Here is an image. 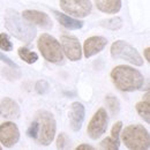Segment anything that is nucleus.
Masks as SVG:
<instances>
[{
	"instance_id": "f257e3e1",
	"label": "nucleus",
	"mask_w": 150,
	"mask_h": 150,
	"mask_svg": "<svg viewBox=\"0 0 150 150\" xmlns=\"http://www.w3.org/2000/svg\"><path fill=\"white\" fill-rule=\"evenodd\" d=\"M111 79L119 90L127 93L141 89L144 83L143 75L137 69L127 65L115 66L111 72Z\"/></svg>"
},
{
	"instance_id": "f03ea898",
	"label": "nucleus",
	"mask_w": 150,
	"mask_h": 150,
	"mask_svg": "<svg viewBox=\"0 0 150 150\" xmlns=\"http://www.w3.org/2000/svg\"><path fill=\"white\" fill-rule=\"evenodd\" d=\"M5 25L9 34L23 43H31L36 37V28L22 18L19 13L14 9H7L5 14Z\"/></svg>"
},
{
	"instance_id": "7ed1b4c3",
	"label": "nucleus",
	"mask_w": 150,
	"mask_h": 150,
	"mask_svg": "<svg viewBox=\"0 0 150 150\" xmlns=\"http://www.w3.org/2000/svg\"><path fill=\"white\" fill-rule=\"evenodd\" d=\"M121 140L125 146L132 150H148L150 148V136L142 125H129L121 133Z\"/></svg>"
},
{
	"instance_id": "20e7f679",
	"label": "nucleus",
	"mask_w": 150,
	"mask_h": 150,
	"mask_svg": "<svg viewBox=\"0 0 150 150\" xmlns=\"http://www.w3.org/2000/svg\"><path fill=\"white\" fill-rule=\"evenodd\" d=\"M35 119H37L39 124V133L36 139V142L40 146H49L53 141L57 131L54 115L49 111L40 110L36 112Z\"/></svg>"
},
{
	"instance_id": "39448f33",
	"label": "nucleus",
	"mask_w": 150,
	"mask_h": 150,
	"mask_svg": "<svg viewBox=\"0 0 150 150\" xmlns=\"http://www.w3.org/2000/svg\"><path fill=\"white\" fill-rule=\"evenodd\" d=\"M38 50L43 58L52 64H60L64 60L61 44L49 34H42L38 38Z\"/></svg>"
},
{
	"instance_id": "423d86ee",
	"label": "nucleus",
	"mask_w": 150,
	"mask_h": 150,
	"mask_svg": "<svg viewBox=\"0 0 150 150\" xmlns=\"http://www.w3.org/2000/svg\"><path fill=\"white\" fill-rule=\"evenodd\" d=\"M111 57L113 59H122L135 66H142L143 59L135 47L125 40H115L111 45Z\"/></svg>"
},
{
	"instance_id": "0eeeda50",
	"label": "nucleus",
	"mask_w": 150,
	"mask_h": 150,
	"mask_svg": "<svg viewBox=\"0 0 150 150\" xmlns=\"http://www.w3.org/2000/svg\"><path fill=\"white\" fill-rule=\"evenodd\" d=\"M60 7L75 18H86L93 9L90 0H60Z\"/></svg>"
},
{
	"instance_id": "6e6552de",
	"label": "nucleus",
	"mask_w": 150,
	"mask_h": 150,
	"mask_svg": "<svg viewBox=\"0 0 150 150\" xmlns=\"http://www.w3.org/2000/svg\"><path fill=\"white\" fill-rule=\"evenodd\" d=\"M108 125H109L108 113L103 108H100L96 111L94 117L89 121V125H88V128H87L89 137L93 139V140H97L98 137H100L106 131Z\"/></svg>"
},
{
	"instance_id": "1a4fd4ad",
	"label": "nucleus",
	"mask_w": 150,
	"mask_h": 150,
	"mask_svg": "<svg viewBox=\"0 0 150 150\" xmlns=\"http://www.w3.org/2000/svg\"><path fill=\"white\" fill-rule=\"evenodd\" d=\"M20 140V131L12 121H6L0 125V142L6 148H12Z\"/></svg>"
},
{
	"instance_id": "9d476101",
	"label": "nucleus",
	"mask_w": 150,
	"mask_h": 150,
	"mask_svg": "<svg viewBox=\"0 0 150 150\" xmlns=\"http://www.w3.org/2000/svg\"><path fill=\"white\" fill-rule=\"evenodd\" d=\"M62 52L71 61H77L82 58V49L79 39L75 36L62 35L61 36Z\"/></svg>"
},
{
	"instance_id": "9b49d317",
	"label": "nucleus",
	"mask_w": 150,
	"mask_h": 150,
	"mask_svg": "<svg viewBox=\"0 0 150 150\" xmlns=\"http://www.w3.org/2000/svg\"><path fill=\"white\" fill-rule=\"evenodd\" d=\"M22 18L25 19L28 22L37 24L38 27H40L43 29H46V30H50L53 27V23L50 19V16L46 13L40 12V11L27 9V11H24L22 13Z\"/></svg>"
},
{
	"instance_id": "f8f14e48",
	"label": "nucleus",
	"mask_w": 150,
	"mask_h": 150,
	"mask_svg": "<svg viewBox=\"0 0 150 150\" xmlns=\"http://www.w3.org/2000/svg\"><path fill=\"white\" fill-rule=\"evenodd\" d=\"M84 117H86V109L83 104L80 102L72 103L71 112H69V121H71V128L74 132H79L82 128Z\"/></svg>"
},
{
	"instance_id": "ddd939ff",
	"label": "nucleus",
	"mask_w": 150,
	"mask_h": 150,
	"mask_svg": "<svg viewBox=\"0 0 150 150\" xmlns=\"http://www.w3.org/2000/svg\"><path fill=\"white\" fill-rule=\"evenodd\" d=\"M108 44V39L102 36H93L86 39L84 45H83V52L86 58H90V57L97 54L98 52H100Z\"/></svg>"
},
{
	"instance_id": "4468645a",
	"label": "nucleus",
	"mask_w": 150,
	"mask_h": 150,
	"mask_svg": "<svg viewBox=\"0 0 150 150\" xmlns=\"http://www.w3.org/2000/svg\"><path fill=\"white\" fill-rule=\"evenodd\" d=\"M0 114L4 118H7V119L19 118L20 117L19 104L14 99H12L9 97L4 98L1 100V103H0Z\"/></svg>"
},
{
	"instance_id": "2eb2a0df",
	"label": "nucleus",
	"mask_w": 150,
	"mask_h": 150,
	"mask_svg": "<svg viewBox=\"0 0 150 150\" xmlns=\"http://www.w3.org/2000/svg\"><path fill=\"white\" fill-rule=\"evenodd\" d=\"M53 14L56 16V19L58 20V22L65 27L66 29H69V30H77V29H81L83 27V21H80V20L73 19L61 12H58V11H53Z\"/></svg>"
},
{
	"instance_id": "dca6fc26",
	"label": "nucleus",
	"mask_w": 150,
	"mask_h": 150,
	"mask_svg": "<svg viewBox=\"0 0 150 150\" xmlns=\"http://www.w3.org/2000/svg\"><path fill=\"white\" fill-rule=\"evenodd\" d=\"M98 11L105 14H117L121 9V0H94Z\"/></svg>"
},
{
	"instance_id": "f3484780",
	"label": "nucleus",
	"mask_w": 150,
	"mask_h": 150,
	"mask_svg": "<svg viewBox=\"0 0 150 150\" xmlns=\"http://www.w3.org/2000/svg\"><path fill=\"white\" fill-rule=\"evenodd\" d=\"M18 52H19L20 58H21L23 61H25L27 64H29V65L35 64V62L38 60L37 53H36V52H34V51H30L29 49H27V47H24V46L19 47Z\"/></svg>"
},
{
	"instance_id": "a211bd4d",
	"label": "nucleus",
	"mask_w": 150,
	"mask_h": 150,
	"mask_svg": "<svg viewBox=\"0 0 150 150\" xmlns=\"http://www.w3.org/2000/svg\"><path fill=\"white\" fill-rule=\"evenodd\" d=\"M135 109H136L137 113L140 114V117H142V119H143L147 124H149L150 122V104H149V102H147V100L139 102V103H136Z\"/></svg>"
},
{
	"instance_id": "6ab92c4d",
	"label": "nucleus",
	"mask_w": 150,
	"mask_h": 150,
	"mask_svg": "<svg viewBox=\"0 0 150 150\" xmlns=\"http://www.w3.org/2000/svg\"><path fill=\"white\" fill-rule=\"evenodd\" d=\"M99 25L103 27V28H106L109 30H119L121 27H122V20L118 16H114L111 19H106V20H102L99 22Z\"/></svg>"
},
{
	"instance_id": "aec40b11",
	"label": "nucleus",
	"mask_w": 150,
	"mask_h": 150,
	"mask_svg": "<svg viewBox=\"0 0 150 150\" xmlns=\"http://www.w3.org/2000/svg\"><path fill=\"white\" fill-rule=\"evenodd\" d=\"M106 104H108V108H109L112 115H117L119 113V111H120V102L117 97H114L112 95L106 96Z\"/></svg>"
},
{
	"instance_id": "412c9836",
	"label": "nucleus",
	"mask_w": 150,
	"mask_h": 150,
	"mask_svg": "<svg viewBox=\"0 0 150 150\" xmlns=\"http://www.w3.org/2000/svg\"><path fill=\"white\" fill-rule=\"evenodd\" d=\"M119 144H120V141H115L112 137H105L100 142V148L106 150H118Z\"/></svg>"
},
{
	"instance_id": "4be33fe9",
	"label": "nucleus",
	"mask_w": 150,
	"mask_h": 150,
	"mask_svg": "<svg viewBox=\"0 0 150 150\" xmlns=\"http://www.w3.org/2000/svg\"><path fill=\"white\" fill-rule=\"evenodd\" d=\"M0 49L2 51H6V52L13 50V43L9 39L7 34H4V33L0 34Z\"/></svg>"
},
{
	"instance_id": "5701e85b",
	"label": "nucleus",
	"mask_w": 150,
	"mask_h": 150,
	"mask_svg": "<svg viewBox=\"0 0 150 150\" xmlns=\"http://www.w3.org/2000/svg\"><path fill=\"white\" fill-rule=\"evenodd\" d=\"M39 133V124H38L37 119H34V121L30 124L29 128L27 129V135L34 140H36Z\"/></svg>"
},
{
	"instance_id": "b1692460",
	"label": "nucleus",
	"mask_w": 150,
	"mask_h": 150,
	"mask_svg": "<svg viewBox=\"0 0 150 150\" xmlns=\"http://www.w3.org/2000/svg\"><path fill=\"white\" fill-rule=\"evenodd\" d=\"M35 89H36V91L39 95H44L49 91L50 84L45 80H38L37 82H36V84H35Z\"/></svg>"
},
{
	"instance_id": "393cba45",
	"label": "nucleus",
	"mask_w": 150,
	"mask_h": 150,
	"mask_svg": "<svg viewBox=\"0 0 150 150\" xmlns=\"http://www.w3.org/2000/svg\"><path fill=\"white\" fill-rule=\"evenodd\" d=\"M122 128V122L121 121H117L114 125L112 126V129H111V137L115 141H120L119 140V136H120V132Z\"/></svg>"
},
{
	"instance_id": "a878e982",
	"label": "nucleus",
	"mask_w": 150,
	"mask_h": 150,
	"mask_svg": "<svg viewBox=\"0 0 150 150\" xmlns=\"http://www.w3.org/2000/svg\"><path fill=\"white\" fill-rule=\"evenodd\" d=\"M15 69H18V68H6V69H4L2 71V74L5 75L8 80H15V79H18V77H20V73L19 71H15Z\"/></svg>"
},
{
	"instance_id": "bb28decb",
	"label": "nucleus",
	"mask_w": 150,
	"mask_h": 150,
	"mask_svg": "<svg viewBox=\"0 0 150 150\" xmlns=\"http://www.w3.org/2000/svg\"><path fill=\"white\" fill-rule=\"evenodd\" d=\"M67 143H68L67 135H66L65 133L59 134V136H58V139H57V148H58V149H65Z\"/></svg>"
},
{
	"instance_id": "cd10ccee",
	"label": "nucleus",
	"mask_w": 150,
	"mask_h": 150,
	"mask_svg": "<svg viewBox=\"0 0 150 150\" xmlns=\"http://www.w3.org/2000/svg\"><path fill=\"white\" fill-rule=\"evenodd\" d=\"M0 60L2 61V62H5V64H7L9 67H12V68H19L18 67V65L11 59V58H8L7 56H5L2 52H0Z\"/></svg>"
},
{
	"instance_id": "c85d7f7f",
	"label": "nucleus",
	"mask_w": 150,
	"mask_h": 150,
	"mask_svg": "<svg viewBox=\"0 0 150 150\" xmlns=\"http://www.w3.org/2000/svg\"><path fill=\"white\" fill-rule=\"evenodd\" d=\"M95 148L93 146H89L87 143H83V144H80L79 147H76V150H94Z\"/></svg>"
},
{
	"instance_id": "c756f323",
	"label": "nucleus",
	"mask_w": 150,
	"mask_h": 150,
	"mask_svg": "<svg viewBox=\"0 0 150 150\" xmlns=\"http://www.w3.org/2000/svg\"><path fill=\"white\" fill-rule=\"evenodd\" d=\"M144 56H146V60L150 61V47H146L144 49Z\"/></svg>"
},
{
	"instance_id": "7c9ffc66",
	"label": "nucleus",
	"mask_w": 150,
	"mask_h": 150,
	"mask_svg": "<svg viewBox=\"0 0 150 150\" xmlns=\"http://www.w3.org/2000/svg\"><path fill=\"white\" fill-rule=\"evenodd\" d=\"M149 91H148V93H147V94H146V96H144V97H143V100H147V102H149Z\"/></svg>"
}]
</instances>
